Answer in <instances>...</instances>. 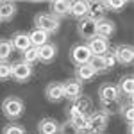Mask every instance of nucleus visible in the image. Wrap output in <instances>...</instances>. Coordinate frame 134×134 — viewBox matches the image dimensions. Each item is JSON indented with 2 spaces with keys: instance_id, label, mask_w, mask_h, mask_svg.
I'll return each mask as SVG.
<instances>
[{
  "instance_id": "f257e3e1",
  "label": "nucleus",
  "mask_w": 134,
  "mask_h": 134,
  "mask_svg": "<svg viewBox=\"0 0 134 134\" xmlns=\"http://www.w3.org/2000/svg\"><path fill=\"white\" fill-rule=\"evenodd\" d=\"M25 111V104L20 97H14L9 95L2 100V114L7 118V120H18Z\"/></svg>"
},
{
  "instance_id": "f03ea898",
  "label": "nucleus",
  "mask_w": 134,
  "mask_h": 134,
  "mask_svg": "<svg viewBox=\"0 0 134 134\" xmlns=\"http://www.w3.org/2000/svg\"><path fill=\"white\" fill-rule=\"evenodd\" d=\"M34 29H40V31H45L47 34H54V32L59 31L61 27V20L55 18L50 13H38L34 16Z\"/></svg>"
},
{
  "instance_id": "7ed1b4c3",
  "label": "nucleus",
  "mask_w": 134,
  "mask_h": 134,
  "mask_svg": "<svg viewBox=\"0 0 134 134\" xmlns=\"http://www.w3.org/2000/svg\"><path fill=\"white\" fill-rule=\"evenodd\" d=\"M107 124H109V118L105 116L100 111H93L88 116V129H86V134H102L105 132L107 129Z\"/></svg>"
},
{
  "instance_id": "20e7f679",
  "label": "nucleus",
  "mask_w": 134,
  "mask_h": 134,
  "mask_svg": "<svg viewBox=\"0 0 134 134\" xmlns=\"http://www.w3.org/2000/svg\"><path fill=\"white\" fill-rule=\"evenodd\" d=\"M90 109H91V100L88 97H77L75 100H70V105L66 109L68 113V120H73L77 116H82V114H90Z\"/></svg>"
},
{
  "instance_id": "39448f33",
  "label": "nucleus",
  "mask_w": 134,
  "mask_h": 134,
  "mask_svg": "<svg viewBox=\"0 0 134 134\" xmlns=\"http://www.w3.org/2000/svg\"><path fill=\"white\" fill-rule=\"evenodd\" d=\"M113 55H114V61L122 66H131L134 61V48L132 45H125V43H120L116 45L113 50Z\"/></svg>"
},
{
  "instance_id": "423d86ee",
  "label": "nucleus",
  "mask_w": 134,
  "mask_h": 134,
  "mask_svg": "<svg viewBox=\"0 0 134 134\" xmlns=\"http://www.w3.org/2000/svg\"><path fill=\"white\" fill-rule=\"evenodd\" d=\"M91 59V52L86 47V43H77L73 45L72 50H70V61L75 66H81V64H88Z\"/></svg>"
},
{
  "instance_id": "0eeeda50",
  "label": "nucleus",
  "mask_w": 134,
  "mask_h": 134,
  "mask_svg": "<svg viewBox=\"0 0 134 134\" xmlns=\"http://www.w3.org/2000/svg\"><path fill=\"white\" fill-rule=\"evenodd\" d=\"M11 77L16 81V82H25L32 77V66L27 63L16 61L11 64Z\"/></svg>"
},
{
  "instance_id": "6e6552de",
  "label": "nucleus",
  "mask_w": 134,
  "mask_h": 134,
  "mask_svg": "<svg viewBox=\"0 0 134 134\" xmlns=\"http://www.w3.org/2000/svg\"><path fill=\"white\" fill-rule=\"evenodd\" d=\"M114 32H116V23L109 18H104V20L95 23V36H98V38L109 40Z\"/></svg>"
},
{
  "instance_id": "1a4fd4ad",
  "label": "nucleus",
  "mask_w": 134,
  "mask_h": 134,
  "mask_svg": "<svg viewBox=\"0 0 134 134\" xmlns=\"http://www.w3.org/2000/svg\"><path fill=\"white\" fill-rule=\"evenodd\" d=\"M63 95H64V98H68V100H75L77 97L82 95V84L79 82L77 79H68V81H64V82H63Z\"/></svg>"
},
{
  "instance_id": "9d476101",
  "label": "nucleus",
  "mask_w": 134,
  "mask_h": 134,
  "mask_svg": "<svg viewBox=\"0 0 134 134\" xmlns=\"http://www.w3.org/2000/svg\"><path fill=\"white\" fill-rule=\"evenodd\" d=\"M45 97H47L48 102H54V104L61 102L64 98V95H63V82H57V81L48 82L47 88H45Z\"/></svg>"
},
{
  "instance_id": "9b49d317",
  "label": "nucleus",
  "mask_w": 134,
  "mask_h": 134,
  "mask_svg": "<svg viewBox=\"0 0 134 134\" xmlns=\"http://www.w3.org/2000/svg\"><path fill=\"white\" fill-rule=\"evenodd\" d=\"M118 88V93L127 97V100H132V95H134V77L132 73H127L120 79V82L116 84Z\"/></svg>"
},
{
  "instance_id": "f8f14e48",
  "label": "nucleus",
  "mask_w": 134,
  "mask_h": 134,
  "mask_svg": "<svg viewBox=\"0 0 134 134\" xmlns=\"http://www.w3.org/2000/svg\"><path fill=\"white\" fill-rule=\"evenodd\" d=\"M86 47L90 48L91 55H104L105 52L109 50V43H107V40L98 38V36H93L91 40H88Z\"/></svg>"
},
{
  "instance_id": "ddd939ff",
  "label": "nucleus",
  "mask_w": 134,
  "mask_h": 134,
  "mask_svg": "<svg viewBox=\"0 0 134 134\" xmlns=\"http://www.w3.org/2000/svg\"><path fill=\"white\" fill-rule=\"evenodd\" d=\"M11 45H13V50H27V48H31V40H29V32H14L13 36H11Z\"/></svg>"
},
{
  "instance_id": "4468645a",
  "label": "nucleus",
  "mask_w": 134,
  "mask_h": 134,
  "mask_svg": "<svg viewBox=\"0 0 134 134\" xmlns=\"http://www.w3.org/2000/svg\"><path fill=\"white\" fill-rule=\"evenodd\" d=\"M50 7V14H54L55 18H64V16H70V2L68 0H54L48 4Z\"/></svg>"
},
{
  "instance_id": "2eb2a0df",
  "label": "nucleus",
  "mask_w": 134,
  "mask_h": 134,
  "mask_svg": "<svg viewBox=\"0 0 134 134\" xmlns=\"http://www.w3.org/2000/svg\"><path fill=\"white\" fill-rule=\"evenodd\" d=\"M77 32H79V36L82 38V40H91L93 36H95V21L90 20L88 16L82 18V20H79L77 23Z\"/></svg>"
},
{
  "instance_id": "dca6fc26",
  "label": "nucleus",
  "mask_w": 134,
  "mask_h": 134,
  "mask_svg": "<svg viewBox=\"0 0 134 134\" xmlns=\"http://www.w3.org/2000/svg\"><path fill=\"white\" fill-rule=\"evenodd\" d=\"M40 134H59V122L55 118H41L38 122Z\"/></svg>"
},
{
  "instance_id": "f3484780",
  "label": "nucleus",
  "mask_w": 134,
  "mask_h": 134,
  "mask_svg": "<svg viewBox=\"0 0 134 134\" xmlns=\"http://www.w3.org/2000/svg\"><path fill=\"white\" fill-rule=\"evenodd\" d=\"M57 55V47L54 43H47L38 48V61L41 63H52Z\"/></svg>"
},
{
  "instance_id": "a211bd4d",
  "label": "nucleus",
  "mask_w": 134,
  "mask_h": 134,
  "mask_svg": "<svg viewBox=\"0 0 134 134\" xmlns=\"http://www.w3.org/2000/svg\"><path fill=\"white\" fill-rule=\"evenodd\" d=\"M98 97H100V102H111V100L120 98V93L114 84H102L98 88Z\"/></svg>"
},
{
  "instance_id": "6ab92c4d",
  "label": "nucleus",
  "mask_w": 134,
  "mask_h": 134,
  "mask_svg": "<svg viewBox=\"0 0 134 134\" xmlns=\"http://www.w3.org/2000/svg\"><path fill=\"white\" fill-rule=\"evenodd\" d=\"M88 18L93 20L95 23L105 18V7L102 2H88Z\"/></svg>"
},
{
  "instance_id": "aec40b11",
  "label": "nucleus",
  "mask_w": 134,
  "mask_h": 134,
  "mask_svg": "<svg viewBox=\"0 0 134 134\" xmlns=\"http://www.w3.org/2000/svg\"><path fill=\"white\" fill-rule=\"evenodd\" d=\"M95 75H97L95 68H93L90 63H88V64H81V66H75V77H73V79H77L79 82L82 84L84 81H91Z\"/></svg>"
},
{
  "instance_id": "412c9836",
  "label": "nucleus",
  "mask_w": 134,
  "mask_h": 134,
  "mask_svg": "<svg viewBox=\"0 0 134 134\" xmlns=\"http://www.w3.org/2000/svg\"><path fill=\"white\" fill-rule=\"evenodd\" d=\"M88 2L84 0H75V2H70V16L77 18V20H82L88 16Z\"/></svg>"
},
{
  "instance_id": "4be33fe9",
  "label": "nucleus",
  "mask_w": 134,
  "mask_h": 134,
  "mask_svg": "<svg viewBox=\"0 0 134 134\" xmlns=\"http://www.w3.org/2000/svg\"><path fill=\"white\" fill-rule=\"evenodd\" d=\"M16 14V4L9 0L0 2V21H11Z\"/></svg>"
},
{
  "instance_id": "5701e85b",
  "label": "nucleus",
  "mask_w": 134,
  "mask_h": 134,
  "mask_svg": "<svg viewBox=\"0 0 134 134\" xmlns=\"http://www.w3.org/2000/svg\"><path fill=\"white\" fill-rule=\"evenodd\" d=\"M48 36L50 34H47L45 31H40V29H32L29 32V40H31V45L32 47H36V48H40L43 45H47L48 43Z\"/></svg>"
},
{
  "instance_id": "b1692460",
  "label": "nucleus",
  "mask_w": 134,
  "mask_h": 134,
  "mask_svg": "<svg viewBox=\"0 0 134 134\" xmlns=\"http://www.w3.org/2000/svg\"><path fill=\"white\" fill-rule=\"evenodd\" d=\"M120 107H122V100H120V98L111 100V102H100V113H104L109 118V116H113V114L120 113Z\"/></svg>"
},
{
  "instance_id": "393cba45",
  "label": "nucleus",
  "mask_w": 134,
  "mask_h": 134,
  "mask_svg": "<svg viewBox=\"0 0 134 134\" xmlns=\"http://www.w3.org/2000/svg\"><path fill=\"white\" fill-rule=\"evenodd\" d=\"M13 54V45L9 40L5 38H0V63H7V59Z\"/></svg>"
},
{
  "instance_id": "a878e982",
  "label": "nucleus",
  "mask_w": 134,
  "mask_h": 134,
  "mask_svg": "<svg viewBox=\"0 0 134 134\" xmlns=\"http://www.w3.org/2000/svg\"><path fill=\"white\" fill-rule=\"evenodd\" d=\"M134 107H132V100H129L127 104H122V107H120V114H122V118L125 120V124L127 125H132V120H134Z\"/></svg>"
},
{
  "instance_id": "bb28decb",
  "label": "nucleus",
  "mask_w": 134,
  "mask_h": 134,
  "mask_svg": "<svg viewBox=\"0 0 134 134\" xmlns=\"http://www.w3.org/2000/svg\"><path fill=\"white\" fill-rule=\"evenodd\" d=\"M21 63H27V64H34V63L38 61V48L36 47H31V48H27V50L21 52Z\"/></svg>"
},
{
  "instance_id": "cd10ccee",
  "label": "nucleus",
  "mask_w": 134,
  "mask_h": 134,
  "mask_svg": "<svg viewBox=\"0 0 134 134\" xmlns=\"http://www.w3.org/2000/svg\"><path fill=\"white\" fill-rule=\"evenodd\" d=\"M59 134H82L70 120H64L63 124H59Z\"/></svg>"
},
{
  "instance_id": "c85d7f7f",
  "label": "nucleus",
  "mask_w": 134,
  "mask_h": 134,
  "mask_svg": "<svg viewBox=\"0 0 134 134\" xmlns=\"http://www.w3.org/2000/svg\"><path fill=\"white\" fill-rule=\"evenodd\" d=\"M102 4L105 7V11H120L127 5V2H124V0H107V2H102Z\"/></svg>"
},
{
  "instance_id": "c756f323",
  "label": "nucleus",
  "mask_w": 134,
  "mask_h": 134,
  "mask_svg": "<svg viewBox=\"0 0 134 134\" xmlns=\"http://www.w3.org/2000/svg\"><path fill=\"white\" fill-rule=\"evenodd\" d=\"M102 57V61H104V66H105V70L109 72V70H113L114 66H116V61H114V55H113V52L111 50H107L104 55H100Z\"/></svg>"
},
{
  "instance_id": "7c9ffc66",
  "label": "nucleus",
  "mask_w": 134,
  "mask_h": 134,
  "mask_svg": "<svg viewBox=\"0 0 134 134\" xmlns=\"http://www.w3.org/2000/svg\"><path fill=\"white\" fill-rule=\"evenodd\" d=\"M2 134H25V129L18 124H9L2 129Z\"/></svg>"
},
{
  "instance_id": "2f4dec72",
  "label": "nucleus",
  "mask_w": 134,
  "mask_h": 134,
  "mask_svg": "<svg viewBox=\"0 0 134 134\" xmlns=\"http://www.w3.org/2000/svg\"><path fill=\"white\" fill-rule=\"evenodd\" d=\"M11 79V64L9 63H0V81H7Z\"/></svg>"
},
{
  "instance_id": "473e14b6",
  "label": "nucleus",
  "mask_w": 134,
  "mask_h": 134,
  "mask_svg": "<svg viewBox=\"0 0 134 134\" xmlns=\"http://www.w3.org/2000/svg\"><path fill=\"white\" fill-rule=\"evenodd\" d=\"M127 134H132V125H127Z\"/></svg>"
}]
</instances>
